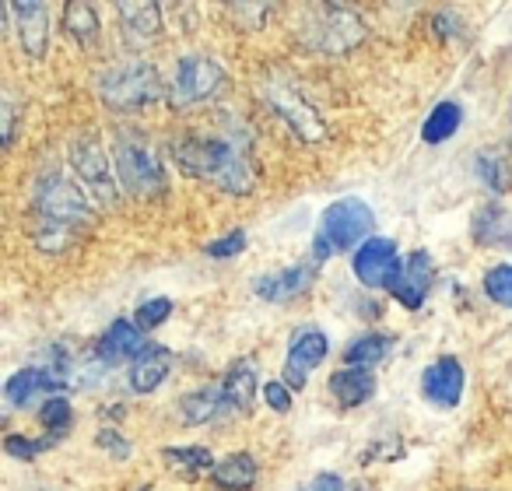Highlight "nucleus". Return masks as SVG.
<instances>
[{
	"mask_svg": "<svg viewBox=\"0 0 512 491\" xmlns=\"http://www.w3.org/2000/svg\"><path fill=\"white\" fill-rule=\"evenodd\" d=\"M169 155L186 176L204 179V183L218 186V190L232 193V197H246V193L256 186L253 165H249L246 151L235 148V144L225 141V137L183 134L172 141Z\"/></svg>",
	"mask_w": 512,
	"mask_h": 491,
	"instance_id": "nucleus-1",
	"label": "nucleus"
},
{
	"mask_svg": "<svg viewBox=\"0 0 512 491\" xmlns=\"http://www.w3.org/2000/svg\"><path fill=\"white\" fill-rule=\"evenodd\" d=\"M32 211L39 214V232L36 242L46 253H57L74 228L92 225L95 221V204L88 193H81V186H74L67 176L53 172V176L39 179L36 193H32Z\"/></svg>",
	"mask_w": 512,
	"mask_h": 491,
	"instance_id": "nucleus-2",
	"label": "nucleus"
},
{
	"mask_svg": "<svg viewBox=\"0 0 512 491\" xmlns=\"http://www.w3.org/2000/svg\"><path fill=\"white\" fill-rule=\"evenodd\" d=\"M376 214L362 197H341L323 211L320 228L313 235V264H327L337 253L358 250L369 242Z\"/></svg>",
	"mask_w": 512,
	"mask_h": 491,
	"instance_id": "nucleus-3",
	"label": "nucleus"
},
{
	"mask_svg": "<svg viewBox=\"0 0 512 491\" xmlns=\"http://www.w3.org/2000/svg\"><path fill=\"white\" fill-rule=\"evenodd\" d=\"M113 165L116 179H120V186L130 197H162L169 190V169L155 155V148L148 141H141V134L116 137Z\"/></svg>",
	"mask_w": 512,
	"mask_h": 491,
	"instance_id": "nucleus-4",
	"label": "nucleus"
},
{
	"mask_svg": "<svg viewBox=\"0 0 512 491\" xmlns=\"http://www.w3.org/2000/svg\"><path fill=\"white\" fill-rule=\"evenodd\" d=\"M99 95L113 113H141L162 99V74L144 60H127L102 74Z\"/></svg>",
	"mask_w": 512,
	"mask_h": 491,
	"instance_id": "nucleus-5",
	"label": "nucleus"
},
{
	"mask_svg": "<svg viewBox=\"0 0 512 491\" xmlns=\"http://www.w3.org/2000/svg\"><path fill=\"white\" fill-rule=\"evenodd\" d=\"M362 39H365L362 18L351 8H337V4L313 8V22L302 25V43L309 50L323 53V57H337V53L355 50Z\"/></svg>",
	"mask_w": 512,
	"mask_h": 491,
	"instance_id": "nucleus-6",
	"label": "nucleus"
},
{
	"mask_svg": "<svg viewBox=\"0 0 512 491\" xmlns=\"http://www.w3.org/2000/svg\"><path fill=\"white\" fill-rule=\"evenodd\" d=\"M228 74L221 64H214L211 57H183L176 64V74H172V88L169 99L176 109H190L197 102H207L225 88Z\"/></svg>",
	"mask_w": 512,
	"mask_h": 491,
	"instance_id": "nucleus-7",
	"label": "nucleus"
},
{
	"mask_svg": "<svg viewBox=\"0 0 512 491\" xmlns=\"http://www.w3.org/2000/svg\"><path fill=\"white\" fill-rule=\"evenodd\" d=\"M71 165L78 172V179L85 183V190L92 193L102 204H116L120 197V186H116V165L109 162L106 148L95 134H81L78 141L71 144Z\"/></svg>",
	"mask_w": 512,
	"mask_h": 491,
	"instance_id": "nucleus-8",
	"label": "nucleus"
},
{
	"mask_svg": "<svg viewBox=\"0 0 512 491\" xmlns=\"http://www.w3.org/2000/svg\"><path fill=\"white\" fill-rule=\"evenodd\" d=\"M351 267H355V278L362 281L365 288H386V292H390V285L400 278L404 260H400V253H397V242L383 239V235H372L365 246L355 250Z\"/></svg>",
	"mask_w": 512,
	"mask_h": 491,
	"instance_id": "nucleus-9",
	"label": "nucleus"
},
{
	"mask_svg": "<svg viewBox=\"0 0 512 491\" xmlns=\"http://www.w3.org/2000/svg\"><path fill=\"white\" fill-rule=\"evenodd\" d=\"M267 102H271L274 113H278L281 120H285L288 127L302 137V141H323V137H327V127H323V120L313 109V102L302 99V92H295L292 85H285V81H271V85H267Z\"/></svg>",
	"mask_w": 512,
	"mask_h": 491,
	"instance_id": "nucleus-10",
	"label": "nucleus"
},
{
	"mask_svg": "<svg viewBox=\"0 0 512 491\" xmlns=\"http://www.w3.org/2000/svg\"><path fill=\"white\" fill-rule=\"evenodd\" d=\"M330 344L327 334L320 327H299L288 341V362H285V383L292 390H302L309 379V372L320 369L323 358H327Z\"/></svg>",
	"mask_w": 512,
	"mask_h": 491,
	"instance_id": "nucleus-11",
	"label": "nucleus"
},
{
	"mask_svg": "<svg viewBox=\"0 0 512 491\" xmlns=\"http://www.w3.org/2000/svg\"><path fill=\"white\" fill-rule=\"evenodd\" d=\"M463 383H467V376H463V365L456 358H435L421 372V397L439 411H453L463 397Z\"/></svg>",
	"mask_w": 512,
	"mask_h": 491,
	"instance_id": "nucleus-12",
	"label": "nucleus"
},
{
	"mask_svg": "<svg viewBox=\"0 0 512 491\" xmlns=\"http://www.w3.org/2000/svg\"><path fill=\"white\" fill-rule=\"evenodd\" d=\"M432 278H435V260L425 250H414L404 260V267H400V278L390 285V295L404 309H421V302L428 299V288H432Z\"/></svg>",
	"mask_w": 512,
	"mask_h": 491,
	"instance_id": "nucleus-13",
	"label": "nucleus"
},
{
	"mask_svg": "<svg viewBox=\"0 0 512 491\" xmlns=\"http://www.w3.org/2000/svg\"><path fill=\"white\" fill-rule=\"evenodd\" d=\"M120 32H123V43L130 50H144L151 39H158L162 32V8H158L155 0H137V4H120Z\"/></svg>",
	"mask_w": 512,
	"mask_h": 491,
	"instance_id": "nucleus-14",
	"label": "nucleus"
},
{
	"mask_svg": "<svg viewBox=\"0 0 512 491\" xmlns=\"http://www.w3.org/2000/svg\"><path fill=\"white\" fill-rule=\"evenodd\" d=\"M148 348L144 344V330L130 320H113V327L95 341V358L102 365H120V362H134L141 351Z\"/></svg>",
	"mask_w": 512,
	"mask_h": 491,
	"instance_id": "nucleus-15",
	"label": "nucleus"
},
{
	"mask_svg": "<svg viewBox=\"0 0 512 491\" xmlns=\"http://www.w3.org/2000/svg\"><path fill=\"white\" fill-rule=\"evenodd\" d=\"M60 390H67V379L57 376L53 369H18L15 376L4 383V397H8L11 407H29L36 404L39 393H53L60 397Z\"/></svg>",
	"mask_w": 512,
	"mask_h": 491,
	"instance_id": "nucleus-16",
	"label": "nucleus"
},
{
	"mask_svg": "<svg viewBox=\"0 0 512 491\" xmlns=\"http://www.w3.org/2000/svg\"><path fill=\"white\" fill-rule=\"evenodd\" d=\"M18 18V36H22L25 57L43 60L50 50V8L46 4H11Z\"/></svg>",
	"mask_w": 512,
	"mask_h": 491,
	"instance_id": "nucleus-17",
	"label": "nucleus"
},
{
	"mask_svg": "<svg viewBox=\"0 0 512 491\" xmlns=\"http://www.w3.org/2000/svg\"><path fill=\"white\" fill-rule=\"evenodd\" d=\"M313 274H316V264H295L278 274H264V278L256 281V295L264 302L299 299V295L309 292V285H313Z\"/></svg>",
	"mask_w": 512,
	"mask_h": 491,
	"instance_id": "nucleus-18",
	"label": "nucleus"
},
{
	"mask_svg": "<svg viewBox=\"0 0 512 491\" xmlns=\"http://www.w3.org/2000/svg\"><path fill=\"white\" fill-rule=\"evenodd\" d=\"M477 246L488 250H509L512 246V211L505 204H484L474 211V225H470Z\"/></svg>",
	"mask_w": 512,
	"mask_h": 491,
	"instance_id": "nucleus-19",
	"label": "nucleus"
},
{
	"mask_svg": "<svg viewBox=\"0 0 512 491\" xmlns=\"http://www.w3.org/2000/svg\"><path fill=\"white\" fill-rule=\"evenodd\" d=\"M256 393H260V376H256V365L249 358L232 362V369L225 372V383H221V397H225L228 411L249 414L256 404Z\"/></svg>",
	"mask_w": 512,
	"mask_h": 491,
	"instance_id": "nucleus-20",
	"label": "nucleus"
},
{
	"mask_svg": "<svg viewBox=\"0 0 512 491\" xmlns=\"http://www.w3.org/2000/svg\"><path fill=\"white\" fill-rule=\"evenodd\" d=\"M172 369V351L162 344H148L141 355L130 362V390L134 393H155L165 383Z\"/></svg>",
	"mask_w": 512,
	"mask_h": 491,
	"instance_id": "nucleus-21",
	"label": "nucleus"
},
{
	"mask_svg": "<svg viewBox=\"0 0 512 491\" xmlns=\"http://www.w3.org/2000/svg\"><path fill=\"white\" fill-rule=\"evenodd\" d=\"M330 397H334L344 411L369 404V400L376 397V376H372L369 369H348V365H344L341 372L330 376Z\"/></svg>",
	"mask_w": 512,
	"mask_h": 491,
	"instance_id": "nucleus-22",
	"label": "nucleus"
},
{
	"mask_svg": "<svg viewBox=\"0 0 512 491\" xmlns=\"http://www.w3.org/2000/svg\"><path fill=\"white\" fill-rule=\"evenodd\" d=\"M211 477L221 491H249L260 477V467L249 453H228L221 463H214Z\"/></svg>",
	"mask_w": 512,
	"mask_h": 491,
	"instance_id": "nucleus-23",
	"label": "nucleus"
},
{
	"mask_svg": "<svg viewBox=\"0 0 512 491\" xmlns=\"http://www.w3.org/2000/svg\"><path fill=\"white\" fill-rule=\"evenodd\" d=\"M221 411H228L225 397H221V386H204V390H193L179 400V418L186 425H207L214 421Z\"/></svg>",
	"mask_w": 512,
	"mask_h": 491,
	"instance_id": "nucleus-24",
	"label": "nucleus"
},
{
	"mask_svg": "<svg viewBox=\"0 0 512 491\" xmlns=\"http://www.w3.org/2000/svg\"><path fill=\"white\" fill-rule=\"evenodd\" d=\"M64 32L81 46V50H92L99 43V15H95L92 4L85 0H71L64 8Z\"/></svg>",
	"mask_w": 512,
	"mask_h": 491,
	"instance_id": "nucleus-25",
	"label": "nucleus"
},
{
	"mask_svg": "<svg viewBox=\"0 0 512 491\" xmlns=\"http://www.w3.org/2000/svg\"><path fill=\"white\" fill-rule=\"evenodd\" d=\"M390 351H393V337L362 334L358 341H351L348 348H344V365H348V369H369L372 372V365L383 362Z\"/></svg>",
	"mask_w": 512,
	"mask_h": 491,
	"instance_id": "nucleus-26",
	"label": "nucleus"
},
{
	"mask_svg": "<svg viewBox=\"0 0 512 491\" xmlns=\"http://www.w3.org/2000/svg\"><path fill=\"white\" fill-rule=\"evenodd\" d=\"M474 169H477L481 183L488 186L491 193H509V190H512V165H509V158H505L498 148L477 151Z\"/></svg>",
	"mask_w": 512,
	"mask_h": 491,
	"instance_id": "nucleus-27",
	"label": "nucleus"
},
{
	"mask_svg": "<svg viewBox=\"0 0 512 491\" xmlns=\"http://www.w3.org/2000/svg\"><path fill=\"white\" fill-rule=\"evenodd\" d=\"M463 123V109L456 102H439V106L428 113V120L421 123V141L425 144H442L460 130Z\"/></svg>",
	"mask_w": 512,
	"mask_h": 491,
	"instance_id": "nucleus-28",
	"label": "nucleus"
},
{
	"mask_svg": "<svg viewBox=\"0 0 512 491\" xmlns=\"http://www.w3.org/2000/svg\"><path fill=\"white\" fill-rule=\"evenodd\" d=\"M162 460L176 470L179 477H197L204 470H214V456L207 446H169L162 449Z\"/></svg>",
	"mask_w": 512,
	"mask_h": 491,
	"instance_id": "nucleus-29",
	"label": "nucleus"
},
{
	"mask_svg": "<svg viewBox=\"0 0 512 491\" xmlns=\"http://www.w3.org/2000/svg\"><path fill=\"white\" fill-rule=\"evenodd\" d=\"M71 421H74V411H71V400H67L64 393H60V397H50L43 407H39V425H43L46 435H53V439H64Z\"/></svg>",
	"mask_w": 512,
	"mask_h": 491,
	"instance_id": "nucleus-30",
	"label": "nucleus"
},
{
	"mask_svg": "<svg viewBox=\"0 0 512 491\" xmlns=\"http://www.w3.org/2000/svg\"><path fill=\"white\" fill-rule=\"evenodd\" d=\"M484 295H488L495 306L512 309V264H498L484 274Z\"/></svg>",
	"mask_w": 512,
	"mask_h": 491,
	"instance_id": "nucleus-31",
	"label": "nucleus"
},
{
	"mask_svg": "<svg viewBox=\"0 0 512 491\" xmlns=\"http://www.w3.org/2000/svg\"><path fill=\"white\" fill-rule=\"evenodd\" d=\"M172 316V299H148V302H141L137 306V327L141 330H155V327H162L165 320Z\"/></svg>",
	"mask_w": 512,
	"mask_h": 491,
	"instance_id": "nucleus-32",
	"label": "nucleus"
},
{
	"mask_svg": "<svg viewBox=\"0 0 512 491\" xmlns=\"http://www.w3.org/2000/svg\"><path fill=\"white\" fill-rule=\"evenodd\" d=\"M53 435H46V439H25V435H8L4 439V449H8L11 456H18V460H36L39 453H46V449H53Z\"/></svg>",
	"mask_w": 512,
	"mask_h": 491,
	"instance_id": "nucleus-33",
	"label": "nucleus"
},
{
	"mask_svg": "<svg viewBox=\"0 0 512 491\" xmlns=\"http://www.w3.org/2000/svg\"><path fill=\"white\" fill-rule=\"evenodd\" d=\"M242 250H246V232H242V228H235V232H228V235H221V239L207 242L204 253L211 260H232V257H239Z\"/></svg>",
	"mask_w": 512,
	"mask_h": 491,
	"instance_id": "nucleus-34",
	"label": "nucleus"
},
{
	"mask_svg": "<svg viewBox=\"0 0 512 491\" xmlns=\"http://www.w3.org/2000/svg\"><path fill=\"white\" fill-rule=\"evenodd\" d=\"M264 400L274 414H288L292 411V386L288 383H267L264 386Z\"/></svg>",
	"mask_w": 512,
	"mask_h": 491,
	"instance_id": "nucleus-35",
	"label": "nucleus"
},
{
	"mask_svg": "<svg viewBox=\"0 0 512 491\" xmlns=\"http://www.w3.org/2000/svg\"><path fill=\"white\" fill-rule=\"evenodd\" d=\"M95 442H99L109 456H116V460H127V456H130V446H127V439H123L120 432H109V428H102V432L95 435Z\"/></svg>",
	"mask_w": 512,
	"mask_h": 491,
	"instance_id": "nucleus-36",
	"label": "nucleus"
},
{
	"mask_svg": "<svg viewBox=\"0 0 512 491\" xmlns=\"http://www.w3.org/2000/svg\"><path fill=\"white\" fill-rule=\"evenodd\" d=\"M306 491H344V477L341 474H330V470H323V474H316L313 481H309Z\"/></svg>",
	"mask_w": 512,
	"mask_h": 491,
	"instance_id": "nucleus-37",
	"label": "nucleus"
},
{
	"mask_svg": "<svg viewBox=\"0 0 512 491\" xmlns=\"http://www.w3.org/2000/svg\"><path fill=\"white\" fill-rule=\"evenodd\" d=\"M0 113H4V144H11V141H15V106H11V102H4V109H0Z\"/></svg>",
	"mask_w": 512,
	"mask_h": 491,
	"instance_id": "nucleus-38",
	"label": "nucleus"
}]
</instances>
